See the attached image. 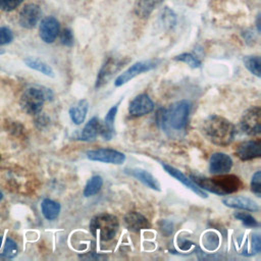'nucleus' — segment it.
Wrapping results in <instances>:
<instances>
[{
    "mask_svg": "<svg viewBox=\"0 0 261 261\" xmlns=\"http://www.w3.org/2000/svg\"><path fill=\"white\" fill-rule=\"evenodd\" d=\"M162 18L165 21L166 25H168V27H172L175 23V15L173 14V12L171 10L167 9V7H166V9L163 12Z\"/></svg>",
    "mask_w": 261,
    "mask_h": 261,
    "instance_id": "obj_34",
    "label": "nucleus"
},
{
    "mask_svg": "<svg viewBox=\"0 0 261 261\" xmlns=\"http://www.w3.org/2000/svg\"><path fill=\"white\" fill-rule=\"evenodd\" d=\"M156 64L157 63L154 60H145L134 63L125 71H123L116 77V80L114 81L115 87H120L129 82L130 80H133L134 77H136L137 75L155 68Z\"/></svg>",
    "mask_w": 261,
    "mask_h": 261,
    "instance_id": "obj_8",
    "label": "nucleus"
},
{
    "mask_svg": "<svg viewBox=\"0 0 261 261\" xmlns=\"http://www.w3.org/2000/svg\"><path fill=\"white\" fill-rule=\"evenodd\" d=\"M159 225H160V228H161V230H162V232H163L164 234L168 236V234H170V233L172 232V227H173V225H172V223H171L170 221L161 220V221L159 222Z\"/></svg>",
    "mask_w": 261,
    "mask_h": 261,
    "instance_id": "obj_36",
    "label": "nucleus"
},
{
    "mask_svg": "<svg viewBox=\"0 0 261 261\" xmlns=\"http://www.w3.org/2000/svg\"><path fill=\"white\" fill-rule=\"evenodd\" d=\"M251 191L255 194L258 198L261 197V172L258 170L256 171L251 180Z\"/></svg>",
    "mask_w": 261,
    "mask_h": 261,
    "instance_id": "obj_30",
    "label": "nucleus"
},
{
    "mask_svg": "<svg viewBox=\"0 0 261 261\" xmlns=\"http://www.w3.org/2000/svg\"><path fill=\"white\" fill-rule=\"evenodd\" d=\"M161 1L162 0H137L135 3V12L138 16L146 18Z\"/></svg>",
    "mask_w": 261,
    "mask_h": 261,
    "instance_id": "obj_22",
    "label": "nucleus"
},
{
    "mask_svg": "<svg viewBox=\"0 0 261 261\" xmlns=\"http://www.w3.org/2000/svg\"><path fill=\"white\" fill-rule=\"evenodd\" d=\"M118 104L119 103L112 106L108 110V112L105 116V119H104V123L101 124L99 135L106 141L111 140L112 137H113V134H114V119H115V116H116V113H117Z\"/></svg>",
    "mask_w": 261,
    "mask_h": 261,
    "instance_id": "obj_19",
    "label": "nucleus"
},
{
    "mask_svg": "<svg viewBox=\"0 0 261 261\" xmlns=\"http://www.w3.org/2000/svg\"><path fill=\"white\" fill-rule=\"evenodd\" d=\"M123 221H124L125 226L129 230L135 231V232H138L145 228H150V226H151L148 219L144 215H142L141 213H139L137 211H130V212L126 213L124 215Z\"/></svg>",
    "mask_w": 261,
    "mask_h": 261,
    "instance_id": "obj_18",
    "label": "nucleus"
},
{
    "mask_svg": "<svg viewBox=\"0 0 261 261\" xmlns=\"http://www.w3.org/2000/svg\"><path fill=\"white\" fill-rule=\"evenodd\" d=\"M126 62L122 59H117L114 57H109L105 63L102 65L101 69L98 72L97 80H96V89L103 87L105 84L108 83L110 79L123 66V64Z\"/></svg>",
    "mask_w": 261,
    "mask_h": 261,
    "instance_id": "obj_9",
    "label": "nucleus"
},
{
    "mask_svg": "<svg viewBox=\"0 0 261 261\" xmlns=\"http://www.w3.org/2000/svg\"><path fill=\"white\" fill-rule=\"evenodd\" d=\"M3 199V194L0 192V201Z\"/></svg>",
    "mask_w": 261,
    "mask_h": 261,
    "instance_id": "obj_38",
    "label": "nucleus"
},
{
    "mask_svg": "<svg viewBox=\"0 0 261 261\" xmlns=\"http://www.w3.org/2000/svg\"><path fill=\"white\" fill-rule=\"evenodd\" d=\"M89 227L94 237H99L101 241L108 242L115 237L119 222L117 217L112 214L100 213L92 218Z\"/></svg>",
    "mask_w": 261,
    "mask_h": 261,
    "instance_id": "obj_5",
    "label": "nucleus"
},
{
    "mask_svg": "<svg viewBox=\"0 0 261 261\" xmlns=\"http://www.w3.org/2000/svg\"><path fill=\"white\" fill-rule=\"evenodd\" d=\"M53 94L50 89L33 86L28 88L20 97L21 109L31 115H37L41 112L46 100H51Z\"/></svg>",
    "mask_w": 261,
    "mask_h": 261,
    "instance_id": "obj_4",
    "label": "nucleus"
},
{
    "mask_svg": "<svg viewBox=\"0 0 261 261\" xmlns=\"http://www.w3.org/2000/svg\"><path fill=\"white\" fill-rule=\"evenodd\" d=\"M41 17V9L36 4H27L19 12V24L24 29H33Z\"/></svg>",
    "mask_w": 261,
    "mask_h": 261,
    "instance_id": "obj_15",
    "label": "nucleus"
},
{
    "mask_svg": "<svg viewBox=\"0 0 261 261\" xmlns=\"http://www.w3.org/2000/svg\"><path fill=\"white\" fill-rule=\"evenodd\" d=\"M252 250L254 253H259L261 250V240L258 233L252 236Z\"/></svg>",
    "mask_w": 261,
    "mask_h": 261,
    "instance_id": "obj_35",
    "label": "nucleus"
},
{
    "mask_svg": "<svg viewBox=\"0 0 261 261\" xmlns=\"http://www.w3.org/2000/svg\"><path fill=\"white\" fill-rule=\"evenodd\" d=\"M60 42L62 45L71 47L73 45V35L69 29H64L60 34Z\"/></svg>",
    "mask_w": 261,
    "mask_h": 261,
    "instance_id": "obj_31",
    "label": "nucleus"
},
{
    "mask_svg": "<svg viewBox=\"0 0 261 261\" xmlns=\"http://www.w3.org/2000/svg\"><path fill=\"white\" fill-rule=\"evenodd\" d=\"M240 128L248 136H256L261 133V109L259 106H252L243 113Z\"/></svg>",
    "mask_w": 261,
    "mask_h": 261,
    "instance_id": "obj_6",
    "label": "nucleus"
},
{
    "mask_svg": "<svg viewBox=\"0 0 261 261\" xmlns=\"http://www.w3.org/2000/svg\"><path fill=\"white\" fill-rule=\"evenodd\" d=\"M23 0H0V9L3 11H12Z\"/></svg>",
    "mask_w": 261,
    "mask_h": 261,
    "instance_id": "obj_32",
    "label": "nucleus"
},
{
    "mask_svg": "<svg viewBox=\"0 0 261 261\" xmlns=\"http://www.w3.org/2000/svg\"><path fill=\"white\" fill-rule=\"evenodd\" d=\"M103 178L100 175H93L87 182L84 189V196L91 197L96 195L102 188Z\"/></svg>",
    "mask_w": 261,
    "mask_h": 261,
    "instance_id": "obj_25",
    "label": "nucleus"
},
{
    "mask_svg": "<svg viewBox=\"0 0 261 261\" xmlns=\"http://www.w3.org/2000/svg\"><path fill=\"white\" fill-rule=\"evenodd\" d=\"M234 218L240 220L244 225L249 226V227H257L259 226L258 221L249 213L247 212H236L233 213Z\"/></svg>",
    "mask_w": 261,
    "mask_h": 261,
    "instance_id": "obj_28",
    "label": "nucleus"
},
{
    "mask_svg": "<svg viewBox=\"0 0 261 261\" xmlns=\"http://www.w3.org/2000/svg\"><path fill=\"white\" fill-rule=\"evenodd\" d=\"M191 179L202 190L219 196H225L234 193L243 187L242 180L233 174H219L214 177H205L197 174H191Z\"/></svg>",
    "mask_w": 261,
    "mask_h": 261,
    "instance_id": "obj_3",
    "label": "nucleus"
},
{
    "mask_svg": "<svg viewBox=\"0 0 261 261\" xmlns=\"http://www.w3.org/2000/svg\"><path fill=\"white\" fill-rule=\"evenodd\" d=\"M124 172L126 174L132 175L133 177L137 178L138 180H140L142 184H144L148 188L155 190V191H161L159 181L149 171L142 169V168H138V167H132V168H125Z\"/></svg>",
    "mask_w": 261,
    "mask_h": 261,
    "instance_id": "obj_17",
    "label": "nucleus"
},
{
    "mask_svg": "<svg viewBox=\"0 0 261 261\" xmlns=\"http://www.w3.org/2000/svg\"><path fill=\"white\" fill-rule=\"evenodd\" d=\"M17 245L11 239H6L4 243H0V256L13 258L17 254Z\"/></svg>",
    "mask_w": 261,
    "mask_h": 261,
    "instance_id": "obj_27",
    "label": "nucleus"
},
{
    "mask_svg": "<svg viewBox=\"0 0 261 261\" xmlns=\"http://www.w3.org/2000/svg\"><path fill=\"white\" fill-rule=\"evenodd\" d=\"M244 64L251 73L257 77L261 76V59L259 56H246L244 58Z\"/></svg>",
    "mask_w": 261,
    "mask_h": 261,
    "instance_id": "obj_26",
    "label": "nucleus"
},
{
    "mask_svg": "<svg viewBox=\"0 0 261 261\" xmlns=\"http://www.w3.org/2000/svg\"><path fill=\"white\" fill-rule=\"evenodd\" d=\"M4 53V50L3 49H0V54H3Z\"/></svg>",
    "mask_w": 261,
    "mask_h": 261,
    "instance_id": "obj_39",
    "label": "nucleus"
},
{
    "mask_svg": "<svg viewBox=\"0 0 261 261\" xmlns=\"http://www.w3.org/2000/svg\"><path fill=\"white\" fill-rule=\"evenodd\" d=\"M191 105L187 100L171 104L168 108H161L156 114L157 124L164 132H179L186 128Z\"/></svg>",
    "mask_w": 261,
    "mask_h": 261,
    "instance_id": "obj_2",
    "label": "nucleus"
},
{
    "mask_svg": "<svg viewBox=\"0 0 261 261\" xmlns=\"http://www.w3.org/2000/svg\"><path fill=\"white\" fill-rule=\"evenodd\" d=\"M232 167L231 158L221 152H215L211 155L209 160V171L212 174H224Z\"/></svg>",
    "mask_w": 261,
    "mask_h": 261,
    "instance_id": "obj_12",
    "label": "nucleus"
},
{
    "mask_svg": "<svg viewBox=\"0 0 261 261\" xmlns=\"http://www.w3.org/2000/svg\"><path fill=\"white\" fill-rule=\"evenodd\" d=\"M13 40L12 32L5 27L0 28V45L9 44Z\"/></svg>",
    "mask_w": 261,
    "mask_h": 261,
    "instance_id": "obj_33",
    "label": "nucleus"
},
{
    "mask_svg": "<svg viewBox=\"0 0 261 261\" xmlns=\"http://www.w3.org/2000/svg\"><path fill=\"white\" fill-rule=\"evenodd\" d=\"M101 128V122L98 117H92L84 126V128L80 132L77 136V140L85 141V142H91L94 141L97 136L100 134Z\"/></svg>",
    "mask_w": 261,
    "mask_h": 261,
    "instance_id": "obj_20",
    "label": "nucleus"
},
{
    "mask_svg": "<svg viewBox=\"0 0 261 261\" xmlns=\"http://www.w3.org/2000/svg\"><path fill=\"white\" fill-rule=\"evenodd\" d=\"M24 63L30 68H33V69H35L37 71H40V72L44 73L45 75H48V76H51V77L54 76V71L51 68V66L49 64H47L46 62H44L43 60L39 59V58L27 57L24 59Z\"/></svg>",
    "mask_w": 261,
    "mask_h": 261,
    "instance_id": "obj_24",
    "label": "nucleus"
},
{
    "mask_svg": "<svg viewBox=\"0 0 261 261\" xmlns=\"http://www.w3.org/2000/svg\"><path fill=\"white\" fill-rule=\"evenodd\" d=\"M222 203L230 208L243 209L246 211L256 212L259 210V205L252 199L245 196H230L222 199Z\"/></svg>",
    "mask_w": 261,
    "mask_h": 261,
    "instance_id": "obj_16",
    "label": "nucleus"
},
{
    "mask_svg": "<svg viewBox=\"0 0 261 261\" xmlns=\"http://www.w3.org/2000/svg\"><path fill=\"white\" fill-rule=\"evenodd\" d=\"M154 109V103L147 94L136 96L128 105V113L133 117H140L150 113Z\"/></svg>",
    "mask_w": 261,
    "mask_h": 261,
    "instance_id": "obj_10",
    "label": "nucleus"
},
{
    "mask_svg": "<svg viewBox=\"0 0 261 261\" xmlns=\"http://www.w3.org/2000/svg\"><path fill=\"white\" fill-rule=\"evenodd\" d=\"M259 18H260V15H258V18H257V29H258V32H260V21H259Z\"/></svg>",
    "mask_w": 261,
    "mask_h": 261,
    "instance_id": "obj_37",
    "label": "nucleus"
},
{
    "mask_svg": "<svg viewBox=\"0 0 261 261\" xmlns=\"http://www.w3.org/2000/svg\"><path fill=\"white\" fill-rule=\"evenodd\" d=\"M236 155L243 161L259 158L261 156V141L252 140L240 143L236 148Z\"/></svg>",
    "mask_w": 261,
    "mask_h": 261,
    "instance_id": "obj_11",
    "label": "nucleus"
},
{
    "mask_svg": "<svg viewBox=\"0 0 261 261\" xmlns=\"http://www.w3.org/2000/svg\"><path fill=\"white\" fill-rule=\"evenodd\" d=\"M87 158L91 161H98L110 164H122L125 160V155L114 149L100 148L87 152Z\"/></svg>",
    "mask_w": 261,
    "mask_h": 261,
    "instance_id": "obj_7",
    "label": "nucleus"
},
{
    "mask_svg": "<svg viewBox=\"0 0 261 261\" xmlns=\"http://www.w3.org/2000/svg\"><path fill=\"white\" fill-rule=\"evenodd\" d=\"M59 29L58 20L53 16H47L40 23V37L45 43H53L59 34Z\"/></svg>",
    "mask_w": 261,
    "mask_h": 261,
    "instance_id": "obj_13",
    "label": "nucleus"
},
{
    "mask_svg": "<svg viewBox=\"0 0 261 261\" xmlns=\"http://www.w3.org/2000/svg\"><path fill=\"white\" fill-rule=\"evenodd\" d=\"M88 109H89V102L86 99L80 100L74 106H71L69 108L68 113L71 121L76 125L82 124L86 119Z\"/></svg>",
    "mask_w": 261,
    "mask_h": 261,
    "instance_id": "obj_21",
    "label": "nucleus"
},
{
    "mask_svg": "<svg viewBox=\"0 0 261 261\" xmlns=\"http://www.w3.org/2000/svg\"><path fill=\"white\" fill-rule=\"evenodd\" d=\"M161 165H162V167L165 169V171H166L169 175H171L172 177L176 178L178 181H180L182 185H185L188 189H190L193 193H195L196 195H198V196L201 197V198H207V197H208L207 193H206L204 190H202V189H201L197 184H195L191 178H189L188 176H186L180 170H178V169H176L175 167H173V166H171V165H168V164H166V163H161Z\"/></svg>",
    "mask_w": 261,
    "mask_h": 261,
    "instance_id": "obj_14",
    "label": "nucleus"
},
{
    "mask_svg": "<svg viewBox=\"0 0 261 261\" xmlns=\"http://www.w3.org/2000/svg\"><path fill=\"white\" fill-rule=\"evenodd\" d=\"M174 59L178 60V61H181V62H185L186 64H188L192 68H198L201 65V61L191 53L179 54V55L175 56Z\"/></svg>",
    "mask_w": 261,
    "mask_h": 261,
    "instance_id": "obj_29",
    "label": "nucleus"
},
{
    "mask_svg": "<svg viewBox=\"0 0 261 261\" xmlns=\"http://www.w3.org/2000/svg\"><path fill=\"white\" fill-rule=\"evenodd\" d=\"M204 137L212 144L224 147L229 145L236 136V126L228 119L212 114L207 116L201 125Z\"/></svg>",
    "mask_w": 261,
    "mask_h": 261,
    "instance_id": "obj_1",
    "label": "nucleus"
},
{
    "mask_svg": "<svg viewBox=\"0 0 261 261\" xmlns=\"http://www.w3.org/2000/svg\"><path fill=\"white\" fill-rule=\"evenodd\" d=\"M41 210L46 219L54 220L59 215L60 204L51 199H44L41 203Z\"/></svg>",
    "mask_w": 261,
    "mask_h": 261,
    "instance_id": "obj_23",
    "label": "nucleus"
}]
</instances>
